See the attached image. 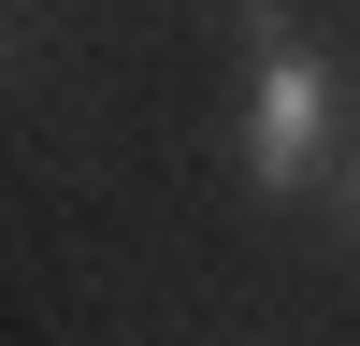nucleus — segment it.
Returning <instances> with one entry per match:
<instances>
[{
  "mask_svg": "<svg viewBox=\"0 0 360 346\" xmlns=\"http://www.w3.org/2000/svg\"><path fill=\"white\" fill-rule=\"evenodd\" d=\"M332 173V58L288 0H245V188H317Z\"/></svg>",
  "mask_w": 360,
  "mask_h": 346,
  "instance_id": "1",
  "label": "nucleus"
}]
</instances>
